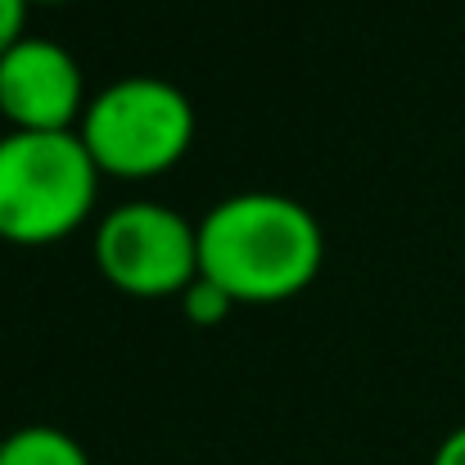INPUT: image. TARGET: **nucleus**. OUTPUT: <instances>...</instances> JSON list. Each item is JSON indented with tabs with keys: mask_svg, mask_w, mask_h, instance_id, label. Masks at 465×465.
I'll return each instance as SVG.
<instances>
[{
	"mask_svg": "<svg viewBox=\"0 0 465 465\" xmlns=\"http://www.w3.org/2000/svg\"><path fill=\"white\" fill-rule=\"evenodd\" d=\"M82 141L100 172L154 176L194 141V104L167 77H123L86 100Z\"/></svg>",
	"mask_w": 465,
	"mask_h": 465,
	"instance_id": "7ed1b4c3",
	"label": "nucleus"
},
{
	"mask_svg": "<svg viewBox=\"0 0 465 465\" xmlns=\"http://www.w3.org/2000/svg\"><path fill=\"white\" fill-rule=\"evenodd\" d=\"M100 190V163L82 132H27L0 136V240L50 244L82 226Z\"/></svg>",
	"mask_w": 465,
	"mask_h": 465,
	"instance_id": "f03ea898",
	"label": "nucleus"
},
{
	"mask_svg": "<svg viewBox=\"0 0 465 465\" xmlns=\"http://www.w3.org/2000/svg\"><path fill=\"white\" fill-rule=\"evenodd\" d=\"M194 226L199 272L235 303H276L299 294L325 253L312 208L281 190H235Z\"/></svg>",
	"mask_w": 465,
	"mask_h": 465,
	"instance_id": "f257e3e1",
	"label": "nucleus"
},
{
	"mask_svg": "<svg viewBox=\"0 0 465 465\" xmlns=\"http://www.w3.org/2000/svg\"><path fill=\"white\" fill-rule=\"evenodd\" d=\"M95 262L127 294H176L199 276V226L154 199L118 203L95 231Z\"/></svg>",
	"mask_w": 465,
	"mask_h": 465,
	"instance_id": "20e7f679",
	"label": "nucleus"
},
{
	"mask_svg": "<svg viewBox=\"0 0 465 465\" xmlns=\"http://www.w3.org/2000/svg\"><path fill=\"white\" fill-rule=\"evenodd\" d=\"M27 5L32 0H0V54L23 41V18H27Z\"/></svg>",
	"mask_w": 465,
	"mask_h": 465,
	"instance_id": "6e6552de",
	"label": "nucleus"
},
{
	"mask_svg": "<svg viewBox=\"0 0 465 465\" xmlns=\"http://www.w3.org/2000/svg\"><path fill=\"white\" fill-rule=\"evenodd\" d=\"M36 5H64V0H36Z\"/></svg>",
	"mask_w": 465,
	"mask_h": 465,
	"instance_id": "9d476101",
	"label": "nucleus"
},
{
	"mask_svg": "<svg viewBox=\"0 0 465 465\" xmlns=\"http://www.w3.org/2000/svg\"><path fill=\"white\" fill-rule=\"evenodd\" d=\"M231 303H235V299H231V294H226L217 281H208L203 272H199V276L181 290V308H185V316H190V321H199V325H217V321L231 312Z\"/></svg>",
	"mask_w": 465,
	"mask_h": 465,
	"instance_id": "0eeeda50",
	"label": "nucleus"
},
{
	"mask_svg": "<svg viewBox=\"0 0 465 465\" xmlns=\"http://www.w3.org/2000/svg\"><path fill=\"white\" fill-rule=\"evenodd\" d=\"M82 64L50 36H23L0 54V114L27 132H68L82 100Z\"/></svg>",
	"mask_w": 465,
	"mask_h": 465,
	"instance_id": "39448f33",
	"label": "nucleus"
},
{
	"mask_svg": "<svg viewBox=\"0 0 465 465\" xmlns=\"http://www.w3.org/2000/svg\"><path fill=\"white\" fill-rule=\"evenodd\" d=\"M0 465H91V457L68 430L23 425L0 439Z\"/></svg>",
	"mask_w": 465,
	"mask_h": 465,
	"instance_id": "423d86ee",
	"label": "nucleus"
},
{
	"mask_svg": "<svg viewBox=\"0 0 465 465\" xmlns=\"http://www.w3.org/2000/svg\"><path fill=\"white\" fill-rule=\"evenodd\" d=\"M434 465H465V425H461V430H452V434L439 443Z\"/></svg>",
	"mask_w": 465,
	"mask_h": 465,
	"instance_id": "1a4fd4ad",
	"label": "nucleus"
}]
</instances>
